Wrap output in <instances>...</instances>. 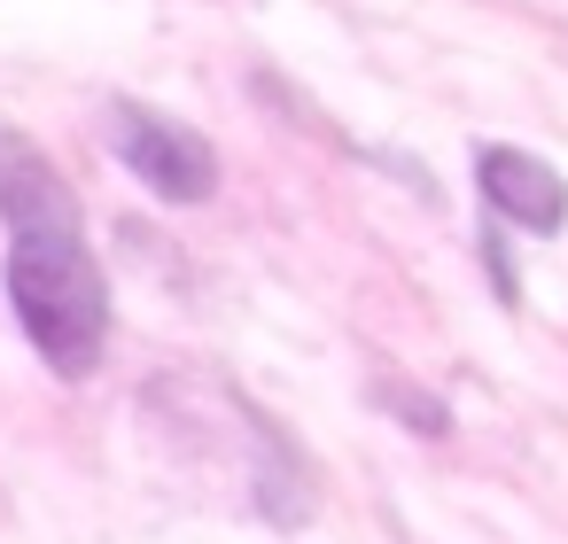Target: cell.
Returning <instances> with one entry per match:
<instances>
[{
	"instance_id": "1",
	"label": "cell",
	"mask_w": 568,
	"mask_h": 544,
	"mask_svg": "<svg viewBox=\"0 0 568 544\" xmlns=\"http://www.w3.org/2000/svg\"><path fill=\"white\" fill-rule=\"evenodd\" d=\"M0 226H9V304L24 342L48 358V373L87 381L110 342V280L87 249L71 179L17 125H0Z\"/></svg>"
},
{
	"instance_id": "2",
	"label": "cell",
	"mask_w": 568,
	"mask_h": 544,
	"mask_svg": "<svg viewBox=\"0 0 568 544\" xmlns=\"http://www.w3.org/2000/svg\"><path fill=\"white\" fill-rule=\"evenodd\" d=\"M102 141H110V156H118L156 203H211V195H219V148H211L195 125L164 117V110L110 102V110H102Z\"/></svg>"
},
{
	"instance_id": "3",
	"label": "cell",
	"mask_w": 568,
	"mask_h": 544,
	"mask_svg": "<svg viewBox=\"0 0 568 544\" xmlns=\"http://www.w3.org/2000/svg\"><path fill=\"white\" fill-rule=\"evenodd\" d=\"M475 187L490 203L498 226H529V234H560L568 226V187L552 164L521 156V148H483L475 156Z\"/></svg>"
},
{
	"instance_id": "4",
	"label": "cell",
	"mask_w": 568,
	"mask_h": 544,
	"mask_svg": "<svg viewBox=\"0 0 568 544\" xmlns=\"http://www.w3.org/2000/svg\"><path fill=\"white\" fill-rule=\"evenodd\" d=\"M382 404H397V412H405V420H413L420 435H444V428H452L436 397H413V389H397V381H382Z\"/></svg>"
}]
</instances>
